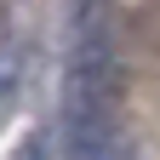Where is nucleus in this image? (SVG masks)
<instances>
[{
    "label": "nucleus",
    "instance_id": "f257e3e1",
    "mask_svg": "<svg viewBox=\"0 0 160 160\" xmlns=\"http://www.w3.org/2000/svg\"><path fill=\"white\" fill-rule=\"evenodd\" d=\"M63 143L69 160H137L126 132V80L114 40L97 17H80L63 69Z\"/></svg>",
    "mask_w": 160,
    "mask_h": 160
},
{
    "label": "nucleus",
    "instance_id": "f03ea898",
    "mask_svg": "<svg viewBox=\"0 0 160 160\" xmlns=\"http://www.w3.org/2000/svg\"><path fill=\"white\" fill-rule=\"evenodd\" d=\"M12 160H46V132H23L17 149H12Z\"/></svg>",
    "mask_w": 160,
    "mask_h": 160
}]
</instances>
